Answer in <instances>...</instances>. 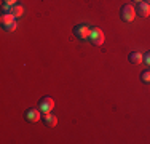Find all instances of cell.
<instances>
[{"label": "cell", "instance_id": "6da1fadb", "mask_svg": "<svg viewBox=\"0 0 150 144\" xmlns=\"http://www.w3.org/2000/svg\"><path fill=\"white\" fill-rule=\"evenodd\" d=\"M120 18H121V21H125V23H131V21H134L136 8L133 5H129V3L123 5V6H121V10H120Z\"/></svg>", "mask_w": 150, "mask_h": 144}, {"label": "cell", "instance_id": "5b68a950", "mask_svg": "<svg viewBox=\"0 0 150 144\" xmlns=\"http://www.w3.org/2000/svg\"><path fill=\"white\" fill-rule=\"evenodd\" d=\"M53 107H54V99L51 98V96H43L40 101H38V109L42 110V112H51Z\"/></svg>", "mask_w": 150, "mask_h": 144}, {"label": "cell", "instance_id": "3957f363", "mask_svg": "<svg viewBox=\"0 0 150 144\" xmlns=\"http://www.w3.org/2000/svg\"><path fill=\"white\" fill-rule=\"evenodd\" d=\"M90 34H91V29H90V26H86V24H78V26L74 27V35L77 38H80V40L90 38Z\"/></svg>", "mask_w": 150, "mask_h": 144}, {"label": "cell", "instance_id": "4fadbf2b", "mask_svg": "<svg viewBox=\"0 0 150 144\" xmlns=\"http://www.w3.org/2000/svg\"><path fill=\"white\" fill-rule=\"evenodd\" d=\"M16 2H18V0H3V3H5V5H10V6L16 5Z\"/></svg>", "mask_w": 150, "mask_h": 144}, {"label": "cell", "instance_id": "8992f818", "mask_svg": "<svg viewBox=\"0 0 150 144\" xmlns=\"http://www.w3.org/2000/svg\"><path fill=\"white\" fill-rule=\"evenodd\" d=\"M136 14H139L141 18H147L150 14V3L142 0V2L137 3V10H136Z\"/></svg>", "mask_w": 150, "mask_h": 144}, {"label": "cell", "instance_id": "7a4b0ae2", "mask_svg": "<svg viewBox=\"0 0 150 144\" xmlns=\"http://www.w3.org/2000/svg\"><path fill=\"white\" fill-rule=\"evenodd\" d=\"M94 46H101L102 43L105 42V35H104V32L101 31L99 27H93L91 29V34H90V38H88Z\"/></svg>", "mask_w": 150, "mask_h": 144}, {"label": "cell", "instance_id": "ba28073f", "mask_svg": "<svg viewBox=\"0 0 150 144\" xmlns=\"http://www.w3.org/2000/svg\"><path fill=\"white\" fill-rule=\"evenodd\" d=\"M16 18L13 16L11 13H2V16H0V23H2V29H6L10 26V24L15 23Z\"/></svg>", "mask_w": 150, "mask_h": 144}, {"label": "cell", "instance_id": "52a82bcc", "mask_svg": "<svg viewBox=\"0 0 150 144\" xmlns=\"http://www.w3.org/2000/svg\"><path fill=\"white\" fill-rule=\"evenodd\" d=\"M42 120H43V123L46 125V127H56V123H58V117L56 115H53L51 112H45L43 115H42Z\"/></svg>", "mask_w": 150, "mask_h": 144}, {"label": "cell", "instance_id": "5bb4252c", "mask_svg": "<svg viewBox=\"0 0 150 144\" xmlns=\"http://www.w3.org/2000/svg\"><path fill=\"white\" fill-rule=\"evenodd\" d=\"M133 2H136V3H139V2H142V0H133Z\"/></svg>", "mask_w": 150, "mask_h": 144}, {"label": "cell", "instance_id": "9a60e30c", "mask_svg": "<svg viewBox=\"0 0 150 144\" xmlns=\"http://www.w3.org/2000/svg\"><path fill=\"white\" fill-rule=\"evenodd\" d=\"M147 2H149V3H150V0H147Z\"/></svg>", "mask_w": 150, "mask_h": 144}, {"label": "cell", "instance_id": "30bf717a", "mask_svg": "<svg viewBox=\"0 0 150 144\" xmlns=\"http://www.w3.org/2000/svg\"><path fill=\"white\" fill-rule=\"evenodd\" d=\"M6 13H11L15 18H21V16L24 14V8H23L21 5H18V3H16V5L8 6V11H6Z\"/></svg>", "mask_w": 150, "mask_h": 144}, {"label": "cell", "instance_id": "9c48e42d", "mask_svg": "<svg viewBox=\"0 0 150 144\" xmlns=\"http://www.w3.org/2000/svg\"><path fill=\"white\" fill-rule=\"evenodd\" d=\"M128 61L131 64H141L144 61V55H141L139 51H131L129 56H128Z\"/></svg>", "mask_w": 150, "mask_h": 144}, {"label": "cell", "instance_id": "7c38bea8", "mask_svg": "<svg viewBox=\"0 0 150 144\" xmlns=\"http://www.w3.org/2000/svg\"><path fill=\"white\" fill-rule=\"evenodd\" d=\"M144 63H145V64H149V66H150V51H147V53L144 55Z\"/></svg>", "mask_w": 150, "mask_h": 144}, {"label": "cell", "instance_id": "277c9868", "mask_svg": "<svg viewBox=\"0 0 150 144\" xmlns=\"http://www.w3.org/2000/svg\"><path fill=\"white\" fill-rule=\"evenodd\" d=\"M26 120L30 122V123H35V122L42 120V115H43V112H42L38 107H29V109L26 110Z\"/></svg>", "mask_w": 150, "mask_h": 144}, {"label": "cell", "instance_id": "8fae6325", "mask_svg": "<svg viewBox=\"0 0 150 144\" xmlns=\"http://www.w3.org/2000/svg\"><path fill=\"white\" fill-rule=\"evenodd\" d=\"M141 80L144 82V83H150V69L141 72Z\"/></svg>", "mask_w": 150, "mask_h": 144}]
</instances>
